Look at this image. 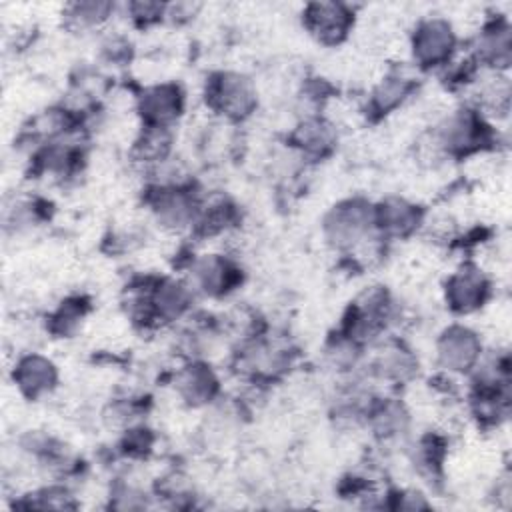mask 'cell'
I'll list each match as a JSON object with an SVG mask.
<instances>
[{
  "label": "cell",
  "instance_id": "obj_1",
  "mask_svg": "<svg viewBox=\"0 0 512 512\" xmlns=\"http://www.w3.org/2000/svg\"><path fill=\"white\" fill-rule=\"evenodd\" d=\"M324 236L338 250H348L366 240L374 228V208L360 198H348L324 216Z\"/></svg>",
  "mask_w": 512,
  "mask_h": 512
},
{
  "label": "cell",
  "instance_id": "obj_2",
  "mask_svg": "<svg viewBox=\"0 0 512 512\" xmlns=\"http://www.w3.org/2000/svg\"><path fill=\"white\" fill-rule=\"evenodd\" d=\"M206 104L228 120L248 118L258 104L256 88L250 78L238 72H218L208 80Z\"/></svg>",
  "mask_w": 512,
  "mask_h": 512
},
{
  "label": "cell",
  "instance_id": "obj_3",
  "mask_svg": "<svg viewBox=\"0 0 512 512\" xmlns=\"http://www.w3.org/2000/svg\"><path fill=\"white\" fill-rule=\"evenodd\" d=\"M488 138V128L474 110H456L436 130V146L452 156L478 150Z\"/></svg>",
  "mask_w": 512,
  "mask_h": 512
},
{
  "label": "cell",
  "instance_id": "obj_4",
  "mask_svg": "<svg viewBox=\"0 0 512 512\" xmlns=\"http://www.w3.org/2000/svg\"><path fill=\"white\" fill-rule=\"evenodd\" d=\"M454 48L456 34L452 24L444 18H426L416 26L412 34V54L422 68L448 64Z\"/></svg>",
  "mask_w": 512,
  "mask_h": 512
},
{
  "label": "cell",
  "instance_id": "obj_5",
  "mask_svg": "<svg viewBox=\"0 0 512 512\" xmlns=\"http://www.w3.org/2000/svg\"><path fill=\"white\" fill-rule=\"evenodd\" d=\"M148 204L156 220L168 230H184L198 218V204L194 196L180 184L154 186Z\"/></svg>",
  "mask_w": 512,
  "mask_h": 512
},
{
  "label": "cell",
  "instance_id": "obj_6",
  "mask_svg": "<svg viewBox=\"0 0 512 512\" xmlns=\"http://www.w3.org/2000/svg\"><path fill=\"white\" fill-rule=\"evenodd\" d=\"M436 354L442 368L448 372L466 374L478 366L482 356V342L474 330L452 324L440 334L436 342Z\"/></svg>",
  "mask_w": 512,
  "mask_h": 512
},
{
  "label": "cell",
  "instance_id": "obj_7",
  "mask_svg": "<svg viewBox=\"0 0 512 512\" xmlns=\"http://www.w3.org/2000/svg\"><path fill=\"white\" fill-rule=\"evenodd\" d=\"M302 16L308 32L328 46L342 42L354 24L352 10L342 2H312L304 8Z\"/></svg>",
  "mask_w": 512,
  "mask_h": 512
},
{
  "label": "cell",
  "instance_id": "obj_8",
  "mask_svg": "<svg viewBox=\"0 0 512 512\" xmlns=\"http://www.w3.org/2000/svg\"><path fill=\"white\" fill-rule=\"evenodd\" d=\"M490 284L480 268L466 264L446 282V302L454 312L468 314L478 310L488 298Z\"/></svg>",
  "mask_w": 512,
  "mask_h": 512
},
{
  "label": "cell",
  "instance_id": "obj_9",
  "mask_svg": "<svg viewBox=\"0 0 512 512\" xmlns=\"http://www.w3.org/2000/svg\"><path fill=\"white\" fill-rule=\"evenodd\" d=\"M184 108V96L176 84H158L148 88L138 102L146 126L168 128Z\"/></svg>",
  "mask_w": 512,
  "mask_h": 512
},
{
  "label": "cell",
  "instance_id": "obj_10",
  "mask_svg": "<svg viewBox=\"0 0 512 512\" xmlns=\"http://www.w3.org/2000/svg\"><path fill=\"white\" fill-rule=\"evenodd\" d=\"M420 222H422L420 208L404 198L390 196L374 208V228L382 236L404 238L412 234Z\"/></svg>",
  "mask_w": 512,
  "mask_h": 512
},
{
  "label": "cell",
  "instance_id": "obj_11",
  "mask_svg": "<svg viewBox=\"0 0 512 512\" xmlns=\"http://www.w3.org/2000/svg\"><path fill=\"white\" fill-rule=\"evenodd\" d=\"M192 280L198 290L208 296L230 292L240 280V270L224 256L208 254L192 262Z\"/></svg>",
  "mask_w": 512,
  "mask_h": 512
},
{
  "label": "cell",
  "instance_id": "obj_12",
  "mask_svg": "<svg viewBox=\"0 0 512 512\" xmlns=\"http://www.w3.org/2000/svg\"><path fill=\"white\" fill-rule=\"evenodd\" d=\"M12 378L24 396L36 400L56 386L58 372L52 360L40 354H28L18 360Z\"/></svg>",
  "mask_w": 512,
  "mask_h": 512
},
{
  "label": "cell",
  "instance_id": "obj_13",
  "mask_svg": "<svg viewBox=\"0 0 512 512\" xmlns=\"http://www.w3.org/2000/svg\"><path fill=\"white\" fill-rule=\"evenodd\" d=\"M176 392L188 406H204L214 400L218 392V378L210 366L202 362H192L176 374Z\"/></svg>",
  "mask_w": 512,
  "mask_h": 512
},
{
  "label": "cell",
  "instance_id": "obj_14",
  "mask_svg": "<svg viewBox=\"0 0 512 512\" xmlns=\"http://www.w3.org/2000/svg\"><path fill=\"white\" fill-rule=\"evenodd\" d=\"M292 144L310 158H322L330 154L336 144L334 128L322 118H306L292 132Z\"/></svg>",
  "mask_w": 512,
  "mask_h": 512
},
{
  "label": "cell",
  "instance_id": "obj_15",
  "mask_svg": "<svg viewBox=\"0 0 512 512\" xmlns=\"http://www.w3.org/2000/svg\"><path fill=\"white\" fill-rule=\"evenodd\" d=\"M510 54V24L500 18L480 32L476 42V56L488 66L506 68L510 64Z\"/></svg>",
  "mask_w": 512,
  "mask_h": 512
},
{
  "label": "cell",
  "instance_id": "obj_16",
  "mask_svg": "<svg viewBox=\"0 0 512 512\" xmlns=\"http://www.w3.org/2000/svg\"><path fill=\"white\" fill-rule=\"evenodd\" d=\"M412 90H414L412 78H406L400 74H390L372 92L370 106H372V110H376L380 114H388L398 104H402L404 98H408V94Z\"/></svg>",
  "mask_w": 512,
  "mask_h": 512
},
{
  "label": "cell",
  "instance_id": "obj_17",
  "mask_svg": "<svg viewBox=\"0 0 512 512\" xmlns=\"http://www.w3.org/2000/svg\"><path fill=\"white\" fill-rule=\"evenodd\" d=\"M114 12L112 2H74L66 6V26L72 30H86L104 24Z\"/></svg>",
  "mask_w": 512,
  "mask_h": 512
},
{
  "label": "cell",
  "instance_id": "obj_18",
  "mask_svg": "<svg viewBox=\"0 0 512 512\" xmlns=\"http://www.w3.org/2000/svg\"><path fill=\"white\" fill-rule=\"evenodd\" d=\"M416 368V360L410 356L408 350L396 346H386L376 362H374V370L380 378H388V380H406L412 376Z\"/></svg>",
  "mask_w": 512,
  "mask_h": 512
},
{
  "label": "cell",
  "instance_id": "obj_19",
  "mask_svg": "<svg viewBox=\"0 0 512 512\" xmlns=\"http://www.w3.org/2000/svg\"><path fill=\"white\" fill-rule=\"evenodd\" d=\"M170 150V132L168 128L146 126L136 140L134 152L142 162H162Z\"/></svg>",
  "mask_w": 512,
  "mask_h": 512
},
{
  "label": "cell",
  "instance_id": "obj_20",
  "mask_svg": "<svg viewBox=\"0 0 512 512\" xmlns=\"http://www.w3.org/2000/svg\"><path fill=\"white\" fill-rule=\"evenodd\" d=\"M128 12L132 14L134 20H142L146 24V22H152V20H158L160 16H164L166 6L158 4V2H132V4H128Z\"/></svg>",
  "mask_w": 512,
  "mask_h": 512
}]
</instances>
